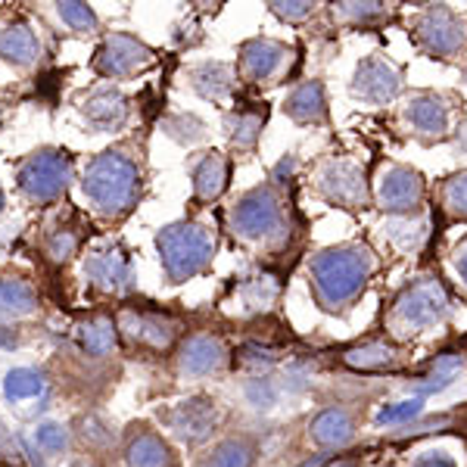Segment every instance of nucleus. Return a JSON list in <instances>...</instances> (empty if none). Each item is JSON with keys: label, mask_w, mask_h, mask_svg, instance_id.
I'll return each mask as SVG.
<instances>
[{"label": "nucleus", "mask_w": 467, "mask_h": 467, "mask_svg": "<svg viewBox=\"0 0 467 467\" xmlns=\"http://www.w3.org/2000/svg\"><path fill=\"white\" fill-rule=\"evenodd\" d=\"M153 66H156V50L128 32H109L94 57L97 75H103L107 81L134 78V75L153 69Z\"/></svg>", "instance_id": "nucleus-13"}, {"label": "nucleus", "mask_w": 467, "mask_h": 467, "mask_svg": "<svg viewBox=\"0 0 467 467\" xmlns=\"http://www.w3.org/2000/svg\"><path fill=\"white\" fill-rule=\"evenodd\" d=\"M0 308L13 315H28L35 308V293L22 281H0Z\"/></svg>", "instance_id": "nucleus-34"}, {"label": "nucleus", "mask_w": 467, "mask_h": 467, "mask_svg": "<svg viewBox=\"0 0 467 467\" xmlns=\"http://www.w3.org/2000/svg\"><path fill=\"white\" fill-rule=\"evenodd\" d=\"M187 85L197 97L209 103H228L237 88V66L222 63V59H206L187 69Z\"/></svg>", "instance_id": "nucleus-17"}, {"label": "nucleus", "mask_w": 467, "mask_h": 467, "mask_svg": "<svg viewBox=\"0 0 467 467\" xmlns=\"http://www.w3.org/2000/svg\"><path fill=\"white\" fill-rule=\"evenodd\" d=\"M171 427L181 440H206L209 431L215 427V405L209 399H187L171 411Z\"/></svg>", "instance_id": "nucleus-24"}, {"label": "nucleus", "mask_w": 467, "mask_h": 467, "mask_svg": "<svg viewBox=\"0 0 467 467\" xmlns=\"http://www.w3.org/2000/svg\"><path fill=\"white\" fill-rule=\"evenodd\" d=\"M81 119H85V125L90 131L97 134H112V131H122L128 125V119H131V100L122 94L119 88L112 85H100L94 88L90 94L81 100Z\"/></svg>", "instance_id": "nucleus-14"}, {"label": "nucleus", "mask_w": 467, "mask_h": 467, "mask_svg": "<svg viewBox=\"0 0 467 467\" xmlns=\"http://www.w3.org/2000/svg\"><path fill=\"white\" fill-rule=\"evenodd\" d=\"M44 393V378L37 371H28V368H19V371H10L6 374V396L16 399H35Z\"/></svg>", "instance_id": "nucleus-37"}, {"label": "nucleus", "mask_w": 467, "mask_h": 467, "mask_svg": "<svg viewBox=\"0 0 467 467\" xmlns=\"http://www.w3.org/2000/svg\"><path fill=\"white\" fill-rule=\"evenodd\" d=\"M85 275L90 284H97L100 290L119 293L131 287V265H128V255L119 246H109L103 253H94L85 262Z\"/></svg>", "instance_id": "nucleus-21"}, {"label": "nucleus", "mask_w": 467, "mask_h": 467, "mask_svg": "<svg viewBox=\"0 0 467 467\" xmlns=\"http://www.w3.org/2000/svg\"><path fill=\"white\" fill-rule=\"evenodd\" d=\"M156 250L169 281H191L213 265L215 234L200 222H175L156 234Z\"/></svg>", "instance_id": "nucleus-6"}, {"label": "nucleus", "mask_w": 467, "mask_h": 467, "mask_svg": "<svg viewBox=\"0 0 467 467\" xmlns=\"http://www.w3.org/2000/svg\"><path fill=\"white\" fill-rule=\"evenodd\" d=\"M436 209L449 222H467V169L451 171L436 187Z\"/></svg>", "instance_id": "nucleus-26"}, {"label": "nucleus", "mask_w": 467, "mask_h": 467, "mask_svg": "<svg viewBox=\"0 0 467 467\" xmlns=\"http://www.w3.org/2000/svg\"><path fill=\"white\" fill-rule=\"evenodd\" d=\"M54 6H57L59 22L75 35H94L97 28H100V19L90 10L88 0H54Z\"/></svg>", "instance_id": "nucleus-28"}, {"label": "nucleus", "mask_w": 467, "mask_h": 467, "mask_svg": "<svg viewBox=\"0 0 467 467\" xmlns=\"http://www.w3.org/2000/svg\"><path fill=\"white\" fill-rule=\"evenodd\" d=\"M312 187L327 206L343 213H361L374 202V181L349 156H324L312 169Z\"/></svg>", "instance_id": "nucleus-7"}, {"label": "nucleus", "mask_w": 467, "mask_h": 467, "mask_svg": "<svg viewBox=\"0 0 467 467\" xmlns=\"http://www.w3.org/2000/svg\"><path fill=\"white\" fill-rule=\"evenodd\" d=\"M0 213H4V191H0Z\"/></svg>", "instance_id": "nucleus-48"}, {"label": "nucleus", "mask_w": 467, "mask_h": 467, "mask_svg": "<svg viewBox=\"0 0 467 467\" xmlns=\"http://www.w3.org/2000/svg\"><path fill=\"white\" fill-rule=\"evenodd\" d=\"M374 206L387 215H414L427 206V178L414 165L389 162L374 178Z\"/></svg>", "instance_id": "nucleus-11"}, {"label": "nucleus", "mask_w": 467, "mask_h": 467, "mask_svg": "<svg viewBox=\"0 0 467 467\" xmlns=\"http://www.w3.org/2000/svg\"><path fill=\"white\" fill-rule=\"evenodd\" d=\"M162 131L169 134L175 144H184V147H193L200 140H206V122L193 112H171L169 119L162 122Z\"/></svg>", "instance_id": "nucleus-29"}, {"label": "nucleus", "mask_w": 467, "mask_h": 467, "mask_svg": "<svg viewBox=\"0 0 467 467\" xmlns=\"http://www.w3.org/2000/svg\"><path fill=\"white\" fill-rule=\"evenodd\" d=\"M144 191V165L128 147H109L94 156L81 175V193L103 218H125Z\"/></svg>", "instance_id": "nucleus-3"}, {"label": "nucleus", "mask_w": 467, "mask_h": 467, "mask_svg": "<svg viewBox=\"0 0 467 467\" xmlns=\"http://www.w3.org/2000/svg\"><path fill=\"white\" fill-rule=\"evenodd\" d=\"M131 334L138 337V340L162 349V346H169L171 340H175V324H171L169 318H162V315H138Z\"/></svg>", "instance_id": "nucleus-32"}, {"label": "nucleus", "mask_w": 467, "mask_h": 467, "mask_svg": "<svg viewBox=\"0 0 467 467\" xmlns=\"http://www.w3.org/2000/svg\"><path fill=\"white\" fill-rule=\"evenodd\" d=\"M253 455H255V449L246 440H228L202 462V467H250Z\"/></svg>", "instance_id": "nucleus-33"}, {"label": "nucleus", "mask_w": 467, "mask_h": 467, "mask_svg": "<svg viewBox=\"0 0 467 467\" xmlns=\"http://www.w3.org/2000/svg\"><path fill=\"white\" fill-rule=\"evenodd\" d=\"M451 147H455L458 156H467V119H462V122L455 125V131H451Z\"/></svg>", "instance_id": "nucleus-43"}, {"label": "nucleus", "mask_w": 467, "mask_h": 467, "mask_svg": "<svg viewBox=\"0 0 467 467\" xmlns=\"http://www.w3.org/2000/svg\"><path fill=\"white\" fill-rule=\"evenodd\" d=\"M228 361V349L213 334H197L184 343L181 349V371L191 378H209V374L222 371Z\"/></svg>", "instance_id": "nucleus-19"}, {"label": "nucleus", "mask_w": 467, "mask_h": 467, "mask_svg": "<svg viewBox=\"0 0 467 467\" xmlns=\"http://www.w3.org/2000/svg\"><path fill=\"white\" fill-rule=\"evenodd\" d=\"M37 442H41L44 449H63L66 446V433L59 431V427L47 424V427H41V431H37Z\"/></svg>", "instance_id": "nucleus-42"}, {"label": "nucleus", "mask_w": 467, "mask_h": 467, "mask_svg": "<svg viewBox=\"0 0 467 467\" xmlns=\"http://www.w3.org/2000/svg\"><path fill=\"white\" fill-rule=\"evenodd\" d=\"M352 100L365 103V107H389V103L405 97V72L399 69L389 57L383 54H368L352 72L349 81Z\"/></svg>", "instance_id": "nucleus-12"}, {"label": "nucleus", "mask_w": 467, "mask_h": 467, "mask_svg": "<svg viewBox=\"0 0 467 467\" xmlns=\"http://www.w3.org/2000/svg\"><path fill=\"white\" fill-rule=\"evenodd\" d=\"M330 467H356V464H352V462H334Z\"/></svg>", "instance_id": "nucleus-46"}, {"label": "nucleus", "mask_w": 467, "mask_h": 467, "mask_svg": "<svg viewBox=\"0 0 467 467\" xmlns=\"http://www.w3.org/2000/svg\"><path fill=\"white\" fill-rule=\"evenodd\" d=\"M462 78H464V88H467V63H464V69H462Z\"/></svg>", "instance_id": "nucleus-47"}, {"label": "nucleus", "mask_w": 467, "mask_h": 467, "mask_svg": "<svg viewBox=\"0 0 467 467\" xmlns=\"http://www.w3.org/2000/svg\"><path fill=\"white\" fill-rule=\"evenodd\" d=\"M409 37L436 63H462L467 57V16L449 4H427L411 13Z\"/></svg>", "instance_id": "nucleus-4"}, {"label": "nucleus", "mask_w": 467, "mask_h": 467, "mask_svg": "<svg viewBox=\"0 0 467 467\" xmlns=\"http://www.w3.org/2000/svg\"><path fill=\"white\" fill-rule=\"evenodd\" d=\"M374 271H378V255L365 244H340L321 250L308 262V290L321 312H346L361 299L368 290Z\"/></svg>", "instance_id": "nucleus-2"}, {"label": "nucleus", "mask_w": 467, "mask_h": 467, "mask_svg": "<svg viewBox=\"0 0 467 467\" xmlns=\"http://www.w3.org/2000/svg\"><path fill=\"white\" fill-rule=\"evenodd\" d=\"M387 237L393 240L399 250H418L427 237V222H424V213H414V215H389L387 222Z\"/></svg>", "instance_id": "nucleus-27"}, {"label": "nucleus", "mask_w": 467, "mask_h": 467, "mask_svg": "<svg viewBox=\"0 0 467 467\" xmlns=\"http://www.w3.org/2000/svg\"><path fill=\"white\" fill-rule=\"evenodd\" d=\"M343 361L352 368V371H393V368L402 365V349L393 340H365L352 349L343 352Z\"/></svg>", "instance_id": "nucleus-22"}, {"label": "nucleus", "mask_w": 467, "mask_h": 467, "mask_svg": "<svg viewBox=\"0 0 467 467\" xmlns=\"http://www.w3.org/2000/svg\"><path fill=\"white\" fill-rule=\"evenodd\" d=\"M352 431H356V424H352V418H349V411H346V409H324L318 418L308 424L312 440L318 442V446H324V449L346 446V442L352 440Z\"/></svg>", "instance_id": "nucleus-25"}, {"label": "nucleus", "mask_w": 467, "mask_h": 467, "mask_svg": "<svg viewBox=\"0 0 467 467\" xmlns=\"http://www.w3.org/2000/svg\"><path fill=\"white\" fill-rule=\"evenodd\" d=\"M191 4L197 6V10H215L218 0H191Z\"/></svg>", "instance_id": "nucleus-45"}, {"label": "nucleus", "mask_w": 467, "mask_h": 467, "mask_svg": "<svg viewBox=\"0 0 467 467\" xmlns=\"http://www.w3.org/2000/svg\"><path fill=\"white\" fill-rule=\"evenodd\" d=\"M47 250H50L54 259H69V255L78 250V237H75V231L63 228V231H57L54 237H50Z\"/></svg>", "instance_id": "nucleus-39"}, {"label": "nucleus", "mask_w": 467, "mask_h": 467, "mask_svg": "<svg viewBox=\"0 0 467 467\" xmlns=\"http://www.w3.org/2000/svg\"><path fill=\"white\" fill-rule=\"evenodd\" d=\"M451 312V299L436 277H418L396 293L387 312V327L396 337H418L440 327Z\"/></svg>", "instance_id": "nucleus-5"}, {"label": "nucleus", "mask_w": 467, "mask_h": 467, "mask_svg": "<svg viewBox=\"0 0 467 467\" xmlns=\"http://www.w3.org/2000/svg\"><path fill=\"white\" fill-rule=\"evenodd\" d=\"M418 411H420V399H409V402H399L393 409H383L378 414V420L380 424H402L409 418H418Z\"/></svg>", "instance_id": "nucleus-38"}, {"label": "nucleus", "mask_w": 467, "mask_h": 467, "mask_svg": "<svg viewBox=\"0 0 467 467\" xmlns=\"http://www.w3.org/2000/svg\"><path fill=\"white\" fill-rule=\"evenodd\" d=\"M330 19L340 28H383L393 13H389L387 0H334L330 4Z\"/></svg>", "instance_id": "nucleus-20"}, {"label": "nucleus", "mask_w": 467, "mask_h": 467, "mask_svg": "<svg viewBox=\"0 0 467 467\" xmlns=\"http://www.w3.org/2000/svg\"><path fill=\"white\" fill-rule=\"evenodd\" d=\"M81 346L90 356H107L116 349V324L109 318H90L88 324H81Z\"/></svg>", "instance_id": "nucleus-30"}, {"label": "nucleus", "mask_w": 467, "mask_h": 467, "mask_svg": "<svg viewBox=\"0 0 467 467\" xmlns=\"http://www.w3.org/2000/svg\"><path fill=\"white\" fill-rule=\"evenodd\" d=\"M275 387L268 380H253L250 383V399L255 402V409H271L275 405Z\"/></svg>", "instance_id": "nucleus-40"}, {"label": "nucleus", "mask_w": 467, "mask_h": 467, "mask_svg": "<svg viewBox=\"0 0 467 467\" xmlns=\"http://www.w3.org/2000/svg\"><path fill=\"white\" fill-rule=\"evenodd\" d=\"M293 171L296 160L284 156L268 181L240 193L228 213V228L237 240L253 246H281L296 228V209H293Z\"/></svg>", "instance_id": "nucleus-1"}, {"label": "nucleus", "mask_w": 467, "mask_h": 467, "mask_svg": "<svg viewBox=\"0 0 467 467\" xmlns=\"http://www.w3.org/2000/svg\"><path fill=\"white\" fill-rule=\"evenodd\" d=\"M451 268H455V275H458V284L467 290V237L455 246V253H451Z\"/></svg>", "instance_id": "nucleus-41"}, {"label": "nucleus", "mask_w": 467, "mask_h": 467, "mask_svg": "<svg viewBox=\"0 0 467 467\" xmlns=\"http://www.w3.org/2000/svg\"><path fill=\"white\" fill-rule=\"evenodd\" d=\"M75 175L72 156L66 150H37V153L26 156L16 169V184L19 193L35 206H50L66 193L69 181Z\"/></svg>", "instance_id": "nucleus-9"}, {"label": "nucleus", "mask_w": 467, "mask_h": 467, "mask_svg": "<svg viewBox=\"0 0 467 467\" xmlns=\"http://www.w3.org/2000/svg\"><path fill=\"white\" fill-rule=\"evenodd\" d=\"M231 156L222 150H206L191 162V181H193V197L197 202H215L224 197L231 184Z\"/></svg>", "instance_id": "nucleus-16"}, {"label": "nucleus", "mask_w": 467, "mask_h": 467, "mask_svg": "<svg viewBox=\"0 0 467 467\" xmlns=\"http://www.w3.org/2000/svg\"><path fill=\"white\" fill-rule=\"evenodd\" d=\"M399 116H402L405 131L424 147L442 144L455 131V100L442 90H411V94H405Z\"/></svg>", "instance_id": "nucleus-10"}, {"label": "nucleus", "mask_w": 467, "mask_h": 467, "mask_svg": "<svg viewBox=\"0 0 467 467\" xmlns=\"http://www.w3.org/2000/svg\"><path fill=\"white\" fill-rule=\"evenodd\" d=\"M37 57H41V41H37L32 26L10 22V26L0 28V59L19 66V69H28V66L37 63Z\"/></svg>", "instance_id": "nucleus-23"}, {"label": "nucleus", "mask_w": 467, "mask_h": 467, "mask_svg": "<svg viewBox=\"0 0 467 467\" xmlns=\"http://www.w3.org/2000/svg\"><path fill=\"white\" fill-rule=\"evenodd\" d=\"M271 16H277L284 26H306L321 13V0H265Z\"/></svg>", "instance_id": "nucleus-31"}, {"label": "nucleus", "mask_w": 467, "mask_h": 467, "mask_svg": "<svg viewBox=\"0 0 467 467\" xmlns=\"http://www.w3.org/2000/svg\"><path fill=\"white\" fill-rule=\"evenodd\" d=\"M299 66V47L277 37L255 35L240 44L237 50V75L250 88H277L293 78Z\"/></svg>", "instance_id": "nucleus-8"}, {"label": "nucleus", "mask_w": 467, "mask_h": 467, "mask_svg": "<svg viewBox=\"0 0 467 467\" xmlns=\"http://www.w3.org/2000/svg\"><path fill=\"white\" fill-rule=\"evenodd\" d=\"M268 122V109L265 103H250V107H240L224 112V138L228 144L237 150V153H255L262 140V131H265Z\"/></svg>", "instance_id": "nucleus-18"}, {"label": "nucleus", "mask_w": 467, "mask_h": 467, "mask_svg": "<svg viewBox=\"0 0 467 467\" xmlns=\"http://www.w3.org/2000/svg\"><path fill=\"white\" fill-rule=\"evenodd\" d=\"M277 293H281V287H277L275 277L255 275L244 284V303H246V308H268L277 299Z\"/></svg>", "instance_id": "nucleus-36"}, {"label": "nucleus", "mask_w": 467, "mask_h": 467, "mask_svg": "<svg viewBox=\"0 0 467 467\" xmlns=\"http://www.w3.org/2000/svg\"><path fill=\"white\" fill-rule=\"evenodd\" d=\"M414 467H455V462L451 458H446L442 451H436V455H427V458H420Z\"/></svg>", "instance_id": "nucleus-44"}, {"label": "nucleus", "mask_w": 467, "mask_h": 467, "mask_svg": "<svg viewBox=\"0 0 467 467\" xmlns=\"http://www.w3.org/2000/svg\"><path fill=\"white\" fill-rule=\"evenodd\" d=\"M0 122H4V119H0Z\"/></svg>", "instance_id": "nucleus-49"}, {"label": "nucleus", "mask_w": 467, "mask_h": 467, "mask_svg": "<svg viewBox=\"0 0 467 467\" xmlns=\"http://www.w3.org/2000/svg\"><path fill=\"white\" fill-rule=\"evenodd\" d=\"M134 467H162L165 464V446L160 442V436L153 433H140L138 440L128 449Z\"/></svg>", "instance_id": "nucleus-35"}, {"label": "nucleus", "mask_w": 467, "mask_h": 467, "mask_svg": "<svg viewBox=\"0 0 467 467\" xmlns=\"http://www.w3.org/2000/svg\"><path fill=\"white\" fill-rule=\"evenodd\" d=\"M281 112L293 125H303V128L327 125L330 122V100H327L324 81L321 78L296 81V85L287 90V97H284Z\"/></svg>", "instance_id": "nucleus-15"}]
</instances>
